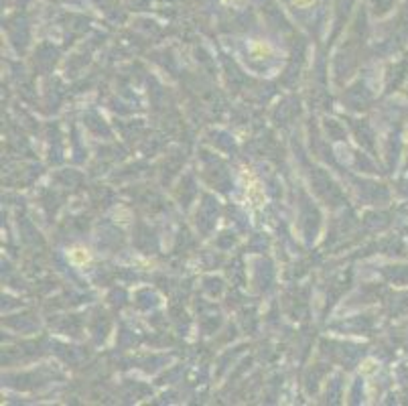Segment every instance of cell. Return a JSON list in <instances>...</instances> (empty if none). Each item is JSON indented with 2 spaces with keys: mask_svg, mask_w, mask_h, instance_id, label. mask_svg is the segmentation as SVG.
Here are the masks:
<instances>
[{
  "mask_svg": "<svg viewBox=\"0 0 408 406\" xmlns=\"http://www.w3.org/2000/svg\"><path fill=\"white\" fill-rule=\"evenodd\" d=\"M246 195H248L250 203L256 205V207H260L262 203L266 201V195H264L262 187H260V183H258L254 177H250V181L246 183Z\"/></svg>",
  "mask_w": 408,
  "mask_h": 406,
  "instance_id": "cell-1",
  "label": "cell"
},
{
  "mask_svg": "<svg viewBox=\"0 0 408 406\" xmlns=\"http://www.w3.org/2000/svg\"><path fill=\"white\" fill-rule=\"evenodd\" d=\"M69 260H71L73 264H77V266H83V264H88V262L92 260V254H90L88 248L75 246V248L69 250Z\"/></svg>",
  "mask_w": 408,
  "mask_h": 406,
  "instance_id": "cell-2",
  "label": "cell"
},
{
  "mask_svg": "<svg viewBox=\"0 0 408 406\" xmlns=\"http://www.w3.org/2000/svg\"><path fill=\"white\" fill-rule=\"evenodd\" d=\"M250 51L256 59H266L272 55V47L266 43V41H252L250 43Z\"/></svg>",
  "mask_w": 408,
  "mask_h": 406,
  "instance_id": "cell-3",
  "label": "cell"
},
{
  "mask_svg": "<svg viewBox=\"0 0 408 406\" xmlns=\"http://www.w3.org/2000/svg\"><path fill=\"white\" fill-rule=\"evenodd\" d=\"M315 0H293V4L295 6H299V8H307V6H311Z\"/></svg>",
  "mask_w": 408,
  "mask_h": 406,
  "instance_id": "cell-4",
  "label": "cell"
},
{
  "mask_svg": "<svg viewBox=\"0 0 408 406\" xmlns=\"http://www.w3.org/2000/svg\"><path fill=\"white\" fill-rule=\"evenodd\" d=\"M223 4H227V6H236V8H240V6H244V4H246V0H223Z\"/></svg>",
  "mask_w": 408,
  "mask_h": 406,
  "instance_id": "cell-5",
  "label": "cell"
},
{
  "mask_svg": "<svg viewBox=\"0 0 408 406\" xmlns=\"http://www.w3.org/2000/svg\"><path fill=\"white\" fill-rule=\"evenodd\" d=\"M372 364H374V362H372V360H368V362L364 364V372H370V370H372Z\"/></svg>",
  "mask_w": 408,
  "mask_h": 406,
  "instance_id": "cell-6",
  "label": "cell"
}]
</instances>
